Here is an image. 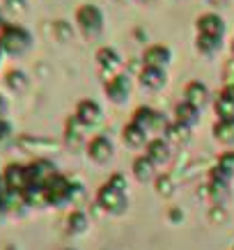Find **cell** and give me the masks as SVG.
Returning a JSON list of instances; mask_svg holds the SVG:
<instances>
[{"label":"cell","instance_id":"cell-11","mask_svg":"<svg viewBox=\"0 0 234 250\" xmlns=\"http://www.w3.org/2000/svg\"><path fill=\"white\" fill-rule=\"evenodd\" d=\"M140 83L145 87H149V90H159L166 83V71L159 67H145L140 71Z\"/></svg>","mask_w":234,"mask_h":250},{"label":"cell","instance_id":"cell-5","mask_svg":"<svg viewBox=\"0 0 234 250\" xmlns=\"http://www.w3.org/2000/svg\"><path fill=\"white\" fill-rule=\"evenodd\" d=\"M76 23H78L81 30L90 37V35H97V32L101 30L104 19H101V12H99L94 5H83V7L76 12Z\"/></svg>","mask_w":234,"mask_h":250},{"label":"cell","instance_id":"cell-24","mask_svg":"<svg viewBox=\"0 0 234 250\" xmlns=\"http://www.w3.org/2000/svg\"><path fill=\"white\" fill-rule=\"evenodd\" d=\"M218 170H223V172L230 177V174L234 172V154H225V156H220L218 161Z\"/></svg>","mask_w":234,"mask_h":250},{"label":"cell","instance_id":"cell-23","mask_svg":"<svg viewBox=\"0 0 234 250\" xmlns=\"http://www.w3.org/2000/svg\"><path fill=\"white\" fill-rule=\"evenodd\" d=\"M7 85L12 87V90L21 92V90H25L28 81H25V76H23L21 71H9V74H7Z\"/></svg>","mask_w":234,"mask_h":250},{"label":"cell","instance_id":"cell-6","mask_svg":"<svg viewBox=\"0 0 234 250\" xmlns=\"http://www.w3.org/2000/svg\"><path fill=\"white\" fill-rule=\"evenodd\" d=\"M133 124H138L140 129H166V120L161 117L159 113H154L151 108H138L136 115H133Z\"/></svg>","mask_w":234,"mask_h":250},{"label":"cell","instance_id":"cell-25","mask_svg":"<svg viewBox=\"0 0 234 250\" xmlns=\"http://www.w3.org/2000/svg\"><path fill=\"white\" fill-rule=\"evenodd\" d=\"M156 188H159L161 195H172V182H170V177H161L159 182H156Z\"/></svg>","mask_w":234,"mask_h":250},{"label":"cell","instance_id":"cell-16","mask_svg":"<svg viewBox=\"0 0 234 250\" xmlns=\"http://www.w3.org/2000/svg\"><path fill=\"white\" fill-rule=\"evenodd\" d=\"M147 156H149L154 163H163V161H168V156H170V152H168V145L163 143V140H151L149 145H147Z\"/></svg>","mask_w":234,"mask_h":250},{"label":"cell","instance_id":"cell-15","mask_svg":"<svg viewBox=\"0 0 234 250\" xmlns=\"http://www.w3.org/2000/svg\"><path fill=\"white\" fill-rule=\"evenodd\" d=\"M97 60H99V67L104 69V71L108 69V74H110L113 69L120 67V55L115 53L113 48H101L97 53Z\"/></svg>","mask_w":234,"mask_h":250},{"label":"cell","instance_id":"cell-13","mask_svg":"<svg viewBox=\"0 0 234 250\" xmlns=\"http://www.w3.org/2000/svg\"><path fill=\"white\" fill-rule=\"evenodd\" d=\"M184 97H186V104H191V106H202L204 101H207V87H204L202 83H197V81H193V83H189V87H186V92H184Z\"/></svg>","mask_w":234,"mask_h":250},{"label":"cell","instance_id":"cell-17","mask_svg":"<svg viewBox=\"0 0 234 250\" xmlns=\"http://www.w3.org/2000/svg\"><path fill=\"white\" fill-rule=\"evenodd\" d=\"M197 120V108L191 106V104H179L177 106V122H179L181 126H191V124H195Z\"/></svg>","mask_w":234,"mask_h":250},{"label":"cell","instance_id":"cell-31","mask_svg":"<svg viewBox=\"0 0 234 250\" xmlns=\"http://www.w3.org/2000/svg\"><path fill=\"white\" fill-rule=\"evenodd\" d=\"M2 207H5V202H2V188H0V216H2Z\"/></svg>","mask_w":234,"mask_h":250},{"label":"cell","instance_id":"cell-29","mask_svg":"<svg viewBox=\"0 0 234 250\" xmlns=\"http://www.w3.org/2000/svg\"><path fill=\"white\" fill-rule=\"evenodd\" d=\"M7 28H9V25H7V23H5V21H2V19H0V37L5 35V30H7Z\"/></svg>","mask_w":234,"mask_h":250},{"label":"cell","instance_id":"cell-28","mask_svg":"<svg viewBox=\"0 0 234 250\" xmlns=\"http://www.w3.org/2000/svg\"><path fill=\"white\" fill-rule=\"evenodd\" d=\"M212 218L213 220H225V213H223V211H216V209H213V211H212Z\"/></svg>","mask_w":234,"mask_h":250},{"label":"cell","instance_id":"cell-18","mask_svg":"<svg viewBox=\"0 0 234 250\" xmlns=\"http://www.w3.org/2000/svg\"><path fill=\"white\" fill-rule=\"evenodd\" d=\"M216 113H218L220 122H234V101L225 94H220L216 101Z\"/></svg>","mask_w":234,"mask_h":250},{"label":"cell","instance_id":"cell-32","mask_svg":"<svg viewBox=\"0 0 234 250\" xmlns=\"http://www.w3.org/2000/svg\"><path fill=\"white\" fill-rule=\"evenodd\" d=\"M140 2H145V5H149V2H154V0H140Z\"/></svg>","mask_w":234,"mask_h":250},{"label":"cell","instance_id":"cell-27","mask_svg":"<svg viewBox=\"0 0 234 250\" xmlns=\"http://www.w3.org/2000/svg\"><path fill=\"white\" fill-rule=\"evenodd\" d=\"M5 5H7V9H12V12H25V0H5Z\"/></svg>","mask_w":234,"mask_h":250},{"label":"cell","instance_id":"cell-3","mask_svg":"<svg viewBox=\"0 0 234 250\" xmlns=\"http://www.w3.org/2000/svg\"><path fill=\"white\" fill-rule=\"evenodd\" d=\"M71 184L69 179L60 177V174H55L51 182L44 186V193H46V202L48 205H62V202H67L69 197H71Z\"/></svg>","mask_w":234,"mask_h":250},{"label":"cell","instance_id":"cell-7","mask_svg":"<svg viewBox=\"0 0 234 250\" xmlns=\"http://www.w3.org/2000/svg\"><path fill=\"white\" fill-rule=\"evenodd\" d=\"M223 30H225V25H223V19L216 14H204L197 19V32L200 35H207V37H223Z\"/></svg>","mask_w":234,"mask_h":250},{"label":"cell","instance_id":"cell-19","mask_svg":"<svg viewBox=\"0 0 234 250\" xmlns=\"http://www.w3.org/2000/svg\"><path fill=\"white\" fill-rule=\"evenodd\" d=\"M124 143L131 145V147H140L145 143V129H140L138 124H128L127 129H124Z\"/></svg>","mask_w":234,"mask_h":250},{"label":"cell","instance_id":"cell-4","mask_svg":"<svg viewBox=\"0 0 234 250\" xmlns=\"http://www.w3.org/2000/svg\"><path fill=\"white\" fill-rule=\"evenodd\" d=\"M28 167L23 166H7V170H5V188H7V193H12V195H21L25 193V188H28Z\"/></svg>","mask_w":234,"mask_h":250},{"label":"cell","instance_id":"cell-2","mask_svg":"<svg viewBox=\"0 0 234 250\" xmlns=\"http://www.w3.org/2000/svg\"><path fill=\"white\" fill-rule=\"evenodd\" d=\"M28 46H30V35L23 28H16V25H9L5 35L0 37V48L7 51V53H23Z\"/></svg>","mask_w":234,"mask_h":250},{"label":"cell","instance_id":"cell-21","mask_svg":"<svg viewBox=\"0 0 234 250\" xmlns=\"http://www.w3.org/2000/svg\"><path fill=\"white\" fill-rule=\"evenodd\" d=\"M220 46V39L218 37H207V35H197V48L202 53H213L216 48Z\"/></svg>","mask_w":234,"mask_h":250},{"label":"cell","instance_id":"cell-1","mask_svg":"<svg viewBox=\"0 0 234 250\" xmlns=\"http://www.w3.org/2000/svg\"><path fill=\"white\" fill-rule=\"evenodd\" d=\"M124 188H127V186H124V177H122V174H115L113 179L108 184H104L101 190H99V197H97L99 205L110 213H122L124 207H127Z\"/></svg>","mask_w":234,"mask_h":250},{"label":"cell","instance_id":"cell-30","mask_svg":"<svg viewBox=\"0 0 234 250\" xmlns=\"http://www.w3.org/2000/svg\"><path fill=\"white\" fill-rule=\"evenodd\" d=\"M209 2H212V5H218V7H220V5H225L227 0H209Z\"/></svg>","mask_w":234,"mask_h":250},{"label":"cell","instance_id":"cell-8","mask_svg":"<svg viewBox=\"0 0 234 250\" xmlns=\"http://www.w3.org/2000/svg\"><path fill=\"white\" fill-rule=\"evenodd\" d=\"M99 115H101V108L97 106V101H90V99H85L78 104L76 108V120L85 124V126H92V124H97Z\"/></svg>","mask_w":234,"mask_h":250},{"label":"cell","instance_id":"cell-22","mask_svg":"<svg viewBox=\"0 0 234 250\" xmlns=\"http://www.w3.org/2000/svg\"><path fill=\"white\" fill-rule=\"evenodd\" d=\"M87 228V218H85V213L76 211L69 216V232H85Z\"/></svg>","mask_w":234,"mask_h":250},{"label":"cell","instance_id":"cell-20","mask_svg":"<svg viewBox=\"0 0 234 250\" xmlns=\"http://www.w3.org/2000/svg\"><path fill=\"white\" fill-rule=\"evenodd\" d=\"M213 133L218 140L223 143H232L234 140V122H218L216 126H213Z\"/></svg>","mask_w":234,"mask_h":250},{"label":"cell","instance_id":"cell-14","mask_svg":"<svg viewBox=\"0 0 234 250\" xmlns=\"http://www.w3.org/2000/svg\"><path fill=\"white\" fill-rule=\"evenodd\" d=\"M133 174H136V179H140V182L151 179V174H154V161H151L149 156L136 159V163H133Z\"/></svg>","mask_w":234,"mask_h":250},{"label":"cell","instance_id":"cell-12","mask_svg":"<svg viewBox=\"0 0 234 250\" xmlns=\"http://www.w3.org/2000/svg\"><path fill=\"white\" fill-rule=\"evenodd\" d=\"M106 92L113 101H122L128 94V78L127 76H113L106 83Z\"/></svg>","mask_w":234,"mask_h":250},{"label":"cell","instance_id":"cell-9","mask_svg":"<svg viewBox=\"0 0 234 250\" xmlns=\"http://www.w3.org/2000/svg\"><path fill=\"white\" fill-rule=\"evenodd\" d=\"M87 152H90V156L97 161V163H106V161L113 156V145H110V140H108V138L97 136V138H92Z\"/></svg>","mask_w":234,"mask_h":250},{"label":"cell","instance_id":"cell-26","mask_svg":"<svg viewBox=\"0 0 234 250\" xmlns=\"http://www.w3.org/2000/svg\"><path fill=\"white\" fill-rule=\"evenodd\" d=\"M55 32H58V37H60L62 42H69V39H71V30L67 28V23H64V21L55 23Z\"/></svg>","mask_w":234,"mask_h":250},{"label":"cell","instance_id":"cell-10","mask_svg":"<svg viewBox=\"0 0 234 250\" xmlns=\"http://www.w3.org/2000/svg\"><path fill=\"white\" fill-rule=\"evenodd\" d=\"M145 67H159L163 69L168 64V60H170V51H168L166 46H151V48H147L145 51Z\"/></svg>","mask_w":234,"mask_h":250}]
</instances>
